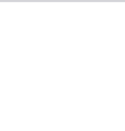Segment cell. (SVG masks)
Segmentation results:
<instances>
[]
</instances>
